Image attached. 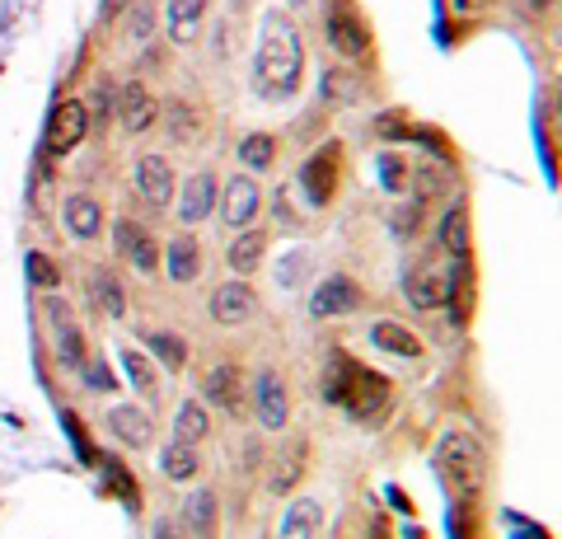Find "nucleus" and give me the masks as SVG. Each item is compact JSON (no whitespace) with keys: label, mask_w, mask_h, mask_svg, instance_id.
I'll return each mask as SVG.
<instances>
[{"label":"nucleus","mask_w":562,"mask_h":539,"mask_svg":"<svg viewBox=\"0 0 562 539\" xmlns=\"http://www.w3.org/2000/svg\"><path fill=\"white\" fill-rule=\"evenodd\" d=\"M85 287H90V301H94L109 319H122V315H127V295H122V282H117L109 268H94Z\"/></svg>","instance_id":"nucleus-22"},{"label":"nucleus","mask_w":562,"mask_h":539,"mask_svg":"<svg viewBox=\"0 0 562 539\" xmlns=\"http://www.w3.org/2000/svg\"><path fill=\"white\" fill-rule=\"evenodd\" d=\"M338 183H342V146H319V155H310L305 169H301V188L314 206H328L338 198Z\"/></svg>","instance_id":"nucleus-5"},{"label":"nucleus","mask_w":562,"mask_h":539,"mask_svg":"<svg viewBox=\"0 0 562 539\" xmlns=\"http://www.w3.org/2000/svg\"><path fill=\"white\" fill-rule=\"evenodd\" d=\"M169 117V136L179 146H198L202 142V113L192 109L188 99H169V109H160Z\"/></svg>","instance_id":"nucleus-27"},{"label":"nucleus","mask_w":562,"mask_h":539,"mask_svg":"<svg viewBox=\"0 0 562 539\" xmlns=\"http://www.w3.org/2000/svg\"><path fill=\"white\" fill-rule=\"evenodd\" d=\"M319 526H324V507L314 497H295L291 512L281 516V530L277 539H319Z\"/></svg>","instance_id":"nucleus-21"},{"label":"nucleus","mask_w":562,"mask_h":539,"mask_svg":"<svg viewBox=\"0 0 562 539\" xmlns=\"http://www.w3.org/2000/svg\"><path fill=\"white\" fill-rule=\"evenodd\" d=\"M109 431L127 446V450H146L155 441V423H150V413L146 408H136V404H117L109 408Z\"/></svg>","instance_id":"nucleus-18"},{"label":"nucleus","mask_w":562,"mask_h":539,"mask_svg":"<svg viewBox=\"0 0 562 539\" xmlns=\"http://www.w3.org/2000/svg\"><path fill=\"white\" fill-rule=\"evenodd\" d=\"M202 398L211 408H225V413H239L244 408V371L239 367H216V371H206L202 375Z\"/></svg>","instance_id":"nucleus-17"},{"label":"nucleus","mask_w":562,"mask_h":539,"mask_svg":"<svg viewBox=\"0 0 562 539\" xmlns=\"http://www.w3.org/2000/svg\"><path fill=\"white\" fill-rule=\"evenodd\" d=\"M47 315H52V334H57V357L66 361V367L80 371L85 361H90V352H85V334H80L76 315H70V305L66 301H52Z\"/></svg>","instance_id":"nucleus-15"},{"label":"nucleus","mask_w":562,"mask_h":539,"mask_svg":"<svg viewBox=\"0 0 562 539\" xmlns=\"http://www.w3.org/2000/svg\"><path fill=\"white\" fill-rule=\"evenodd\" d=\"M436 469L454 493H479L487 479V450L473 431H446L436 441Z\"/></svg>","instance_id":"nucleus-3"},{"label":"nucleus","mask_w":562,"mask_h":539,"mask_svg":"<svg viewBox=\"0 0 562 539\" xmlns=\"http://www.w3.org/2000/svg\"><path fill=\"white\" fill-rule=\"evenodd\" d=\"M198 464H202V460H198V450L183 446V441H173L165 456H160V474L173 479V483H188L192 474H198Z\"/></svg>","instance_id":"nucleus-32"},{"label":"nucleus","mask_w":562,"mask_h":539,"mask_svg":"<svg viewBox=\"0 0 562 539\" xmlns=\"http://www.w3.org/2000/svg\"><path fill=\"white\" fill-rule=\"evenodd\" d=\"M262 258H268V231H239L231 245V268L239 277H249L262 268Z\"/></svg>","instance_id":"nucleus-25"},{"label":"nucleus","mask_w":562,"mask_h":539,"mask_svg":"<svg viewBox=\"0 0 562 539\" xmlns=\"http://www.w3.org/2000/svg\"><path fill=\"white\" fill-rule=\"evenodd\" d=\"M380 173H384V188L394 193V188L403 183V160H398V155H384V160H380Z\"/></svg>","instance_id":"nucleus-42"},{"label":"nucleus","mask_w":562,"mask_h":539,"mask_svg":"<svg viewBox=\"0 0 562 539\" xmlns=\"http://www.w3.org/2000/svg\"><path fill=\"white\" fill-rule=\"evenodd\" d=\"M254 315H258V295H254V287L244 282V277H235V282H221L216 295H211V319L225 324V328L249 324Z\"/></svg>","instance_id":"nucleus-10"},{"label":"nucleus","mask_w":562,"mask_h":539,"mask_svg":"<svg viewBox=\"0 0 562 539\" xmlns=\"http://www.w3.org/2000/svg\"><path fill=\"white\" fill-rule=\"evenodd\" d=\"M136 193L146 198L150 206H169V198L179 193V188H173V169H169L165 155H140V160H136Z\"/></svg>","instance_id":"nucleus-16"},{"label":"nucleus","mask_w":562,"mask_h":539,"mask_svg":"<svg viewBox=\"0 0 562 539\" xmlns=\"http://www.w3.org/2000/svg\"><path fill=\"white\" fill-rule=\"evenodd\" d=\"M29 282L38 287V291H57V287H61V268L52 263L43 249H33V254H29Z\"/></svg>","instance_id":"nucleus-34"},{"label":"nucleus","mask_w":562,"mask_h":539,"mask_svg":"<svg viewBox=\"0 0 562 539\" xmlns=\"http://www.w3.org/2000/svg\"><path fill=\"white\" fill-rule=\"evenodd\" d=\"M122 371H127V380L140 390V394H155V367L146 352H136V347H122Z\"/></svg>","instance_id":"nucleus-33"},{"label":"nucleus","mask_w":562,"mask_h":539,"mask_svg":"<svg viewBox=\"0 0 562 539\" xmlns=\"http://www.w3.org/2000/svg\"><path fill=\"white\" fill-rule=\"evenodd\" d=\"M85 385L90 390H113L117 385V375H109V367H103V361H85Z\"/></svg>","instance_id":"nucleus-38"},{"label":"nucleus","mask_w":562,"mask_h":539,"mask_svg":"<svg viewBox=\"0 0 562 539\" xmlns=\"http://www.w3.org/2000/svg\"><path fill=\"white\" fill-rule=\"evenodd\" d=\"M183 526L198 535V539H216V493L198 489L188 497V512H183Z\"/></svg>","instance_id":"nucleus-28"},{"label":"nucleus","mask_w":562,"mask_h":539,"mask_svg":"<svg viewBox=\"0 0 562 539\" xmlns=\"http://www.w3.org/2000/svg\"><path fill=\"white\" fill-rule=\"evenodd\" d=\"M85 136H90V109L80 99H66L52 109V123H47V150L52 155H70Z\"/></svg>","instance_id":"nucleus-6"},{"label":"nucleus","mask_w":562,"mask_h":539,"mask_svg":"<svg viewBox=\"0 0 562 539\" xmlns=\"http://www.w3.org/2000/svg\"><path fill=\"white\" fill-rule=\"evenodd\" d=\"M61 221H66V231L76 235V239H99V235H103V206H99L90 193L66 198Z\"/></svg>","instance_id":"nucleus-20"},{"label":"nucleus","mask_w":562,"mask_h":539,"mask_svg":"<svg viewBox=\"0 0 562 539\" xmlns=\"http://www.w3.org/2000/svg\"><path fill=\"white\" fill-rule=\"evenodd\" d=\"M113 239H117V254L127 258V263L140 272V277H155L160 272V245L140 231V225H132V221H117V231H113Z\"/></svg>","instance_id":"nucleus-13"},{"label":"nucleus","mask_w":562,"mask_h":539,"mask_svg":"<svg viewBox=\"0 0 562 539\" xmlns=\"http://www.w3.org/2000/svg\"><path fill=\"white\" fill-rule=\"evenodd\" d=\"M216 198H221L216 173L198 169V173H192V179L179 188V216H183L188 225H198V221H206L211 212H216Z\"/></svg>","instance_id":"nucleus-14"},{"label":"nucleus","mask_w":562,"mask_h":539,"mask_svg":"<svg viewBox=\"0 0 562 539\" xmlns=\"http://www.w3.org/2000/svg\"><path fill=\"white\" fill-rule=\"evenodd\" d=\"M160 268H169L173 282H198V272H202V245L192 235H173L169 249H160Z\"/></svg>","instance_id":"nucleus-19"},{"label":"nucleus","mask_w":562,"mask_h":539,"mask_svg":"<svg viewBox=\"0 0 562 539\" xmlns=\"http://www.w3.org/2000/svg\"><path fill=\"white\" fill-rule=\"evenodd\" d=\"M258 212H262V188L249 179V173H239V179H231L221 188V216L231 231H249L258 221Z\"/></svg>","instance_id":"nucleus-8"},{"label":"nucleus","mask_w":562,"mask_h":539,"mask_svg":"<svg viewBox=\"0 0 562 539\" xmlns=\"http://www.w3.org/2000/svg\"><path fill=\"white\" fill-rule=\"evenodd\" d=\"M441 245H446V254H454V258L469 254V206H464V202H454L450 212H446V221H441Z\"/></svg>","instance_id":"nucleus-30"},{"label":"nucleus","mask_w":562,"mask_h":539,"mask_svg":"<svg viewBox=\"0 0 562 539\" xmlns=\"http://www.w3.org/2000/svg\"><path fill=\"white\" fill-rule=\"evenodd\" d=\"M254 80L262 99H291L305 85V43L286 14L272 10L262 20V38H258V57H254Z\"/></svg>","instance_id":"nucleus-1"},{"label":"nucleus","mask_w":562,"mask_h":539,"mask_svg":"<svg viewBox=\"0 0 562 539\" xmlns=\"http://www.w3.org/2000/svg\"><path fill=\"white\" fill-rule=\"evenodd\" d=\"M371 343L380 347V352H394V357H422V338L408 324H394V319H380L371 328Z\"/></svg>","instance_id":"nucleus-24"},{"label":"nucleus","mask_w":562,"mask_h":539,"mask_svg":"<svg viewBox=\"0 0 562 539\" xmlns=\"http://www.w3.org/2000/svg\"><path fill=\"white\" fill-rule=\"evenodd\" d=\"M254 413H258V427H268V431H281L291 423V394H286V385H281L277 371H258Z\"/></svg>","instance_id":"nucleus-12"},{"label":"nucleus","mask_w":562,"mask_h":539,"mask_svg":"<svg viewBox=\"0 0 562 539\" xmlns=\"http://www.w3.org/2000/svg\"><path fill=\"white\" fill-rule=\"evenodd\" d=\"M535 5H549V0H535Z\"/></svg>","instance_id":"nucleus-46"},{"label":"nucleus","mask_w":562,"mask_h":539,"mask_svg":"<svg viewBox=\"0 0 562 539\" xmlns=\"http://www.w3.org/2000/svg\"><path fill=\"white\" fill-rule=\"evenodd\" d=\"M272 160H277V136L249 132V136L239 142V165H244V169H272Z\"/></svg>","instance_id":"nucleus-31"},{"label":"nucleus","mask_w":562,"mask_h":539,"mask_svg":"<svg viewBox=\"0 0 562 539\" xmlns=\"http://www.w3.org/2000/svg\"><path fill=\"white\" fill-rule=\"evenodd\" d=\"M146 338H150V347H155V357L169 361V371H179L183 361H188V347H183L179 334H146Z\"/></svg>","instance_id":"nucleus-36"},{"label":"nucleus","mask_w":562,"mask_h":539,"mask_svg":"<svg viewBox=\"0 0 562 539\" xmlns=\"http://www.w3.org/2000/svg\"><path fill=\"white\" fill-rule=\"evenodd\" d=\"M122 10H127V0H103V20H117Z\"/></svg>","instance_id":"nucleus-44"},{"label":"nucleus","mask_w":562,"mask_h":539,"mask_svg":"<svg viewBox=\"0 0 562 539\" xmlns=\"http://www.w3.org/2000/svg\"><path fill=\"white\" fill-rule=\"evenodd\" d=\"M310 272V254H286L281 258V268H277V287H301V277Z\"/></svg>","instance_id":"nucleus-37"},{"label":"nucleus","mask_w":562,"mask_h":539,"mask_svg":"<svg viewBox=\"0 0 562 539\" xmlns=\"http://www.w3.org/2000/svg\"><path fill=\"white\" fill-rule=\"evenodd\" d=\"M357 305H361V287L351 282V277H342V272L324 277V282L314 287V295H310V315L314 319H338V315H351Z\"/></svg>","instance_id":"nucleus-11"},{"label":"nucleus","mask_w":562,"mask_h":539,"mask_svg":"<svg viewBox=\"0 0 562 539\" xmlns=\"http://www.w3.org/2000/svg\"><path fill=\"white\" fill-rule=\"evenodd\" d=\"M206 437H211V417H206V408L198 404V398H188V404L179 408V417H173V441L202 446Z\"/></svg>","instance_id":"nucleus-29"},{"label":"nucleus","mask_w":562,"mask_h":539,"mask_svg":"<svg viewBox=\"0 0 562 539\" xmlns=\"http://www.w3.org/2000/svg\"><path fill=\"white\" fill-rule=\"evenodd\" d=\"M328 94H333V99H342V103H351L361 90H357V80H347L342 71H333V76H328Z\"/></svg>","instance_id":"nucleus-40"},{"label":"nucleus","mask_w":562,"mask_h":539,"mask_svg":"<svg viewBox=\"0 0 562 539\" xmlns=\"http://www.w3.org/2000/svg\"><path fill=\"white\" fill-rule=\"evenodd\" d=\"M324 33H328V43L338 57H366V52H371V29H366V20L357 14L351 0H333Z\"/></svg>","instance_id":"nucleus-4"},{"label":"nucleus","mask_w":562,"mask_h":539,"mask_svg":"<svg viewBox=\"0 0 562 539\" xmlns=\"http://www.w3.org/2000/svg\"><path fill=\"white\" fill-rule=\"evenodd\" d=\"M85 109H90V123L99 127V123H103V117H109V113H113V103H109V85H99V94H94L90 103H85Z\"/></svg>","instance_id":"nucleus-41"},{"label":"nucleus","mask_w":562,"mask_h":539,"mask_svg":"<svg viewBox=\"0 0 562 539\" xmlns=\"http://www.w3.org/2000/svg\"><path fill=\"white\" fill-rule=\"evenodd\" d=\"M113 113H117V123L127 127L132 136L150 132L155 123H160V103H155V94H150L140 80H127V85H122V90H117V103H113Z\"/></svg>","instance_id":"nucleus-9"},{"label":"nucleus","mask_w":562,"mask_h":539,"mask_svg":"<svg viewBox=\"0 0 562 539\" xmlns=\"http://www.w3.org/2000/svg\"><path fill=\"white\" fill-rule=\"evenodd\" d=\"M202 20H206V0H169V33H173V43H198Z\"/></svg>","instance_id":"nucleus-26"},{"label":"nucleus","mask_w":562,"mask_h":539,"mask_svg":"<svg viewBox=\"0 0 562 539\" xmlns=\"http://www.w3.org/2000/svg\"><path fill=\"white\" fill-rule=\"evenodd\" d=\"M150 539H183V520H173V516H160L150 526Z\"/></svg>","instance_id":"nucleus-43"},{"label":"nucleus","mask_w":562,"mask_h":539,"mask_svg":"<svg viewBox=\"0 0 562 539\" xmlns=\"http://www.w3.org/2000/svg\"><path fill=\"white\" fill-rule=\"evenodd\" d=\"M305 441H295V446H286V450H281V456H277V464H272V474H268V489L281 497V493H291L295 489V483H301V474H305Z\"/></svg>","instance_id":"nucleus-23"},{"label":"nucleus","mask_w":562,"mask_h":539,"mask_svg":"<svg viewBox=\"0 0 562 539\" xmlns=\"http://www.w3.org/2000/svg\"><path fill=\"white\" fill-rule=\"evenodd\" d=\"M454 5H460V10H487L492 0H454Z\"/></svg>","instance_id":"nucleus-45"},{"label":"nucleus","mask_w":562,"mask_h":539,"mask_svg":"<svg viewBox=\"0 0 562 539\" xmlns=\"http://www.w3.org/2000/svg\"><path fill=\"white\" fill-rule=\"evenodd\" d=\"M109 474H113V489L122 493V502H127V507L136 512V507H140V493H136V479H127V474H122V469H117V464H109Z\"/></svg>","instance_id":"nucleus-39"},{"label":"nucleus","mask_w":562,"mask_h":539,"mask_svg":"<svg viewBox=\"0 0 562 539\" xmlns=\"http://www.w3.org/2000/svg\"><path fill=\"white\" fill-rule=\"evenodd\" d=\"M450 272L441 268H431V263H413L408 272H403V291H408V305L413 310H441L450 301Z\"/></svg>","instance_id":"nucleus-7"},{"label":"nucleus","mask_w":562,"mask_h":539,"mask_svg":"<svg viewBox=\"0 0 562 539\" xmlns=\"http://www.w3.org/2000/svg\"><path fill=\"white\" fill-rule=\"evenodd\" d=\"M324 394H328L338 408H347L351 417H366V423H375V417L390 408V385H384L375 371H366V367H357L351 357H342V352L328 361Z\"/></svg>","instance_id":"nucleus-2"},{"label":"nucleus","mask_w":562,"mask_h":539,"mask_svg":"<svg viewBox=\"0 0 562 539\" xmlns=\"http://www.w3.org/2000/svg\"><path fill=\"white\" fill-rule=\"evenodd\" d=\"M150 29H155V5H150V0H127V38L146 43Z\"/></svg>","instance_id":"nucleus-35"}]
</instances>
